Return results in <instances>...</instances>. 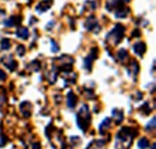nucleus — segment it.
<instances>
[{
	"label": "nucleus",
	"instance_id": "nucleus-1",
	"mask_svg": "<svg viewBox=\"0 0 156 149\" xmlns=\"http://www.w3.org/2000/svg\"><path fill=\"white\" fill-rule=\"evenodd\" d=\"M137 135L136 129L132 127H123L116 135V149H128L132 144V138Z\"/></svg>",
	"mask_w": 156,
	"mask_h": 149
},
{
	"label": "nucleus",
	"instance_id": "nucleus-2",
	"mask_svg": "<svg viewBox=\"0 0 156 149\" xmlns=\"http://www.w3.org/2000/svg\"><path fill=\"white\" fill-rule=\"evenodd\" d=\"M90 121H91V115L88 112V107L86 105H83L76 114V124L82 131H86L88 129Z\"/></svg>",
	"mask_w": 156,
	"mask_h": 149
},
{
	"label": "nucleus",
	"instance_id": "nucleus-3",
	"mask_svg": "<svg viewBox=\"0 0 156 149\" xmlns=\"http://www.w3.org/2000/svg\"><path fill=\"white\" fill-rule=\"evenodd\" d=\"M123 33H125L123 25H122V24H116L115 28L107 35L105 40H107V42L110 43V45H117V43L122 40Z\"/></svg>",
	"mask_w": 156,
	"mask_h": 149
},
{
	"label": "nucleus",
	"instance_id": "nucleus-4",
	"mask_svg": "<svg viewBox=\"0 0 156 149\" xmlns=\"http://www.w3.org/2000/svg\"><path fill=\"white\" fill-rule=\"evenodd\" d=\"M57 66H55L57 70H61L63 72H68L72 70V66H73V63H74V59L69 55H62L59 59H57Z\"/></svg>",
	"mask_w": 156,
	"mask_h": 149
},
{
	"label": "nucleus",
	"instance_id": "nucleus-5",
	"mask_svg": "<svg viewBox=\"0 0 156 149\" xmlns=\"http://www.w3.org/2000/svg\"><path fill=\"white\" fill-rule=\"evenodd\" d=\"M85 28L90 31H94V33H98L101 30V27L98 25V21L96 19L94 16H90L86 22H85Z\"/></svg>",
	"mask_w": 156,
	"mask_h": 149
},
{
	"label": "nucleus",
	"instance_id": "nucleus-6",
	"mask_svg": "<svg viewBox=\"0 0 156 149\" xmlns=\"http://www.w3.org/2000/svg\"><path fill=\"white\" fill-rule=\"evenodd\" d=\"M97 52H98L97 48H92L91 53L85 58V69L87 71H91L92 70V64H93V60L97 58Z\"/></svg>",
	"mask_w": 156,
	"mask_h": 149
},
{
	"label": "nucleus",
	"instance_id": "nucleus-7",
	"mask_svg": "<svg viewBox=\"0 0 156 149\" xmlns=\"http://www.w3.org/2000/svg\"><path fill=\"white\" fill-rule=\"evenodd\" d=\"M1 63L10 70V71H15L16 68H17V63L13 60V57L12 55H5L1 58Z\"/></svg>",
	"mask_w": 156,
	"mask_h": 149
},
{
	"label": "nucleus",
	"instance_id": "nucleus-8",
	"mask_svg": "<svg viewBox=\"0 0 156 149\" xmlns=\"http://www.w3.org/2000/svg\"><path fill=\"white\" fill-rule=\"evenodd\" d=\"M127 71H128V74L136 79L137 76H138V72H139V65H138V63H137L136 60H132V61L129 63L128 68H127Z\"/></svg>",
	"mask_w": 156,
	"mask_h": 149
},
{
	"label": "nucleus",
	"instance_id": "nucleus-9",
	"mask_svg": "<svg viewBox=\"0 0 156 149\" xmlns=\"http://www.w3.org/2000/svg\"><path fill=\"white\" fill-rule=\"evenodd\" d=\"M133 51H134V53L138 57H143L144 53H145V51H147V46H145L144 42H136L133 45Z\"/></svg>",
	"mask_w": 156,
	"mask_h": 149
},
{
	"label": "nucleus",
	"instance_id": "nucleus-10",
	"mask_svg": "<svg viewBox=\"0 0 156 149\" xmlns=\"http://www.w3.org/2000/svg\"><path fill=\"white\" fill-rule=\"evenodd\" d=\"M21 22H22V17L21 16H11L4 22V25L5 27H15V25L20 24Z\"/></svg>",
	"mask_w": 156,
	"mask_h": 149
},
{
	"label": "nucleus",
	"instance_id": "nucleus-11",
	"mask_svg": "<svg viewBox=\"0 0 156 149\" xmlns=\"http://www.w3.org/2000/svg\"><path fill=\"white\" fill-rule=\"evenodd\" d=\"M20 110H21L22 114H23L26 118L30 117V114H32V106H30V104H29L28 101L22 102V104L20 105Z\"/></svg>",
	"mask_w": 156,
	"mask_h": 149
},
{
	"label": "nucleus",
	"instance_id": "nucleus-12",
	"mask_svg": "<svg viewBox=\"0 0 156 149\" xmlns=\"http://www.w3.org/2000/svg\"><path fill=\"white\" fill-rule=\"evenodd\" d=\"M114 12H115V17H117V18H125L127 16V13L129 12V8L126 7L125 5H121V6H119L117 8L114 10Z\"/></svg>",
	"mask_w": 156,
	"mask_h": 149
},
{
	"label": "nucleus",
	"instance_id": "nucleus-13",
	"mask_svg": "<svg viewBox=\"0 0 156 149\" xmlns=\"http://www.w3.org/2000/svg\"><path fill=\"white\" fill-rule=\"evenodd\" d=\"M52 1L53 0H44V1H41L40 4H38V6H37V11L38 12H45L46 10H48L51 7Z\"/></svg>",
	"mask_w": 156,
	"mask_h": 149
},
{
	"label": "nucleus",
	"instance_id": "nucleus-14",
	"mask_svg": "<svg viewBox=\"0 0 156 149\" xmlns=\"http://www.w3.org/2000/svg\"><path fill=\"white\" fill-rule=\"evenodd\" d=\"M76 95L73 93V91H69L68 93V96H67V105L69 108H74L76 106Z\"/></svg>",
	"mask_w": 156,
	"mask_h": 149
},
{
	"label": "nucleus",
	"instance_id": "nucleus-15",
	"mask_svg": "<svg viewBox=\"0 0 156 149\" xmlns=\"http://www.w3.org/2000/svg\"><path fill=\"white\" fill-rule=\"evenodd\" d=\"M57 76H58V70H57L56 68H53L51 71H48V72L46 74V78H47V81H48L51 84H53V83L56 82V79H57Z\"/></svg>",
	"mask_w": 156,
	"mask_h": 149
},
{
	"label": "nucleus",
	"instance_id": "nucleus-16",
	"mask_svg": "<svg viewBox=\"0 0 156 149\" xmlns=\"http://www.w3.org/2000/svg\"><path fill=\"white\" fill-rule=\"evenodd\" d=\"M16 35H17V37H20V38H22V40H27V38L29 37V31H28V29H27V28L21 27V28H18V29H17Z\"/></svg>",
	"mask_w": 156,
	"mask_h": 149
},
{
	"label": "nucleus",
	"instance_id": "nucleus-17",
	"mask_svg": "<svg viewBox=\"0 0 156 149\" xmlns=\"http://www.w3.org/2000/svg\"><path fill=\"white\" fill-rule=\"evenodd\" d=\"M113 117L116 120V124H120L123 120V112L121 110H114L113 111Z\"/></svg>",
	"mask_w": 156,
	"mask_h": 149
},
{
	"label": "nucleus",
	"instance_id": "nucleus-18",
	"mask_svg": "<svg viewBox=\"0 0 156 149\" xmlns=\"http://www.w3.org/2000/svg\"><path fill=\"white\" fill-rule=\"evenodd\" d=\"M117 59H119L121 63H123V61L127 59V52H126L125 49H120L119 53H117Z\"/></svg>",
	"mask_w": 156,
	"mask_h": 149
},
{
	"label": "nucleus",
	"instance_id": "nucleus-19",
	"mask_svg": "<svg viewBox=\"0 0 156 149\" xmlns=\"http://www.w3.org/2000/svg\"><path fill=\"white\" fill-rule=\"evenodd\" d=\"M112 125V120L109 119V118H107V119H104V121L101 124V126H99V130H101V134H103V130H104V127L105 129H108L109 126Z\"/></svg>",
	"mask_w": 156,
	"mask_h": 149
},
{
	"label": "nucleus",
	"instance_id": "nucleus-20",
	"mask_svg": "<svg viewBox=\"0 0 156 149\" xmlns=\"http://www.w3.org/2000/svg\"><path fill=\"white\" fill-rule=\"evenodd\" d=\"M138 147L139 149H147L149 147V141L147 138H140L138 142Z\"/></svg>",
	"mask_w": 156,
	"mask_h": 149
},
{
	"label": "nucleus",
	"instance_id": "nucleus-21",
	"mask_svg": "<svg viewBox=\"0 0 156 149\" xmlns=\"http://www.w3.org/2000/svg\"><path fill=\"white\" fill-rule=\"evenodd\" d=\"M28 69H29V70H32V71H34V72L39 71L40 70V63L39 61H37V60H35V61H33V63L28 66Z\"/></svg>",
	"mask_w": 156,
	"mask_h": 149
},
{
	"label": "nucleus",
	"instance_id": "nucleus-22",
	"mask_svg": "<svg viewBox=\"0 0 156 149\" xmlns=\"http://www.w3.org/2000/svg\"><path fill=\"white\" fill-rule=\"evenodd\" d=\"M0 47H1V49H9L10 48V40L9 38H2L1 43H0Z\"/></svg>",
	"mask_w": 156,
	"mask_h": 149
},
{
	"label": "nucleus",
	"instance_id": "nucleus-23",
	"mask_svg": "<svg viewBox=\"0 0 156 149\" xmlns=\"http://www.w3.org/2000/svg\"><path fill=\"white\" fill-rule=\"evenodd\" d=\"M5 101H6V94H5L4 89L0 88V107L5 104Z\"/></svg>",
	"mask_w": 156,
	"mask_h": 149
},
{
	"label": "nucleus",
	"instance_id": "nucleus-24",
	"mask_svg": "<svg viewBox=\"0 0 156 149\" xmlns=\"http://www.w3.org/2000/svg\"><path fill=\"white\" fill-rule=\"evenodd\" d=\"M140 112H142V113H144V114H149V113L151 112V108H150V106H149V104H148V102H145V104H144V106L140 108Z\"/></svg>",
	"mask_w": 156,
	"mask_h": 149
},
{
	"label": "nucleus",
	"instance_id": "nucleus-25",
	"mask_svg": "<svg viewBox=\"0 0 156 149\" xmlns=\"http://www.w3.org/2000/svg\"><path fill=\"white\" fill-rule=\"evenodd\" d=\"M145 129H147V131H151V130H154V129H155V117L150 120V123L147 125V127H145Z\"/></svg>",
	"mask_w": 156,
	"mask_h": 149
},
{
	"label": "nucleus",
	"instance_id": "nucleus-26",
	"mask_svg": "<svg viewBox=\"0 0 156 149\" xmlns=\"http://www.w3.org/2000/svg\"><path fill=\"white\" fill-rule=\"evenodd\" d=\"M24 53H26V47L22 46V45H20V46L17 47V54H20V55L22 57V55H24Z\"/></svg>",
	"mask_w": 156,
	"mask_h": 149
},
{
	"label": "nucleus",
	"instance_id": "nucleus-27",
	"mask_svg": "<svg viewBox=\"0 0 156 149\" xmlns=\"http://www.w3.org/2000/svg\"><path fill=\"white\" fill-rule=\"evenodd\" d=\"M51 46H52V51H53V52H58V51H59V46L56 43V41L52 40V41H51Z\"/></svg>",
	"mask_w": 156,
	"mask_h": 149
},
{
	"label": "nucleus",
	"instance_id": "nucleus-28",
	"mask_svg": "<svg viewBox=\"0 0 156 149\" xmlns=\"http://www.w3.org/2000/svg\"><path fill=\"white\" fill-rule=\"evenodd\" d=\"M5 79H6V74L0 70V81H5Z\"/></svg>",
	"mask_w": 156,
	"mask_h": 149
},
{
	"label": "nucleus",
	"instance_id": "nucleus-29",
	"mask_svg": "<svg viewBox=\"0 0 156 149\" xmlns=\"http://www.w3.org/2000/svg\"><path fill=\"white\" fill-rule=\"evenodd\" d=\"M133 36H139L140 34H139V30H133V34H132Z\"/></svg>",
	"mask_w": 156,
	"mask_h": 149
},
{
	"label": "nucleus",
	"instance_id": "nucleus-30",
	"mask_svg": "<svg viewBox=\"0 0 156 149\" xmlns=\"http://www.w3.org/2000/svg\"><path fill=\"white\" fill-rule=\"evenodd\" d=\"M33 148H34V149H40V143H38V144H37V143H35V144H33Z\"/></svg>",
	"mask_w": 156,
	"mask_h": 149
},
{
	"label": "nucleus",
	"instance_id": "nucleus-31",
	"mask_svg": "<svg viewBox=\"0 0 156 149\" xmlns=\"http://www.w3.org/2000/svg\"><path fill=\"white\" fill-rule=\"evenodd\" d=\"M4 15H5V12H4L2 10H0V18H1V17H4Z\"/></svg>",
	"mask_w": 156,
	"mask_h": 149
},
{
	"label": "nucleus",
	"instance_id": "nucleus-32",
	"mask_svg": "<svg viewBox=\"0 0 156 149\" xmlns=\"http://www.w3.org/2000/svg\"><path fill=\"white\" fill-rule=\"evenodd\" d=\"M151 149H155V143H154V144L151 146Z\"/></svg>",
	"mask_w": 156,
	"mask_h": 149
}]
</instances>
